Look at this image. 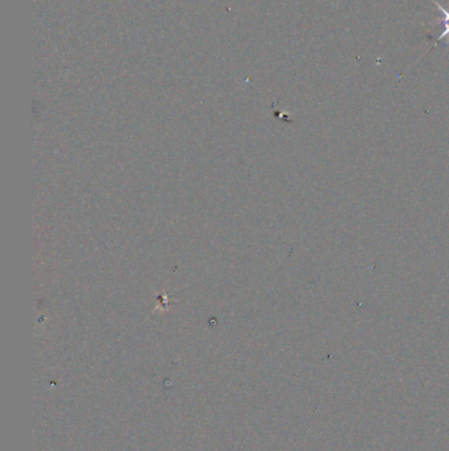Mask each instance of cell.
Returning <instances> with one entry per match:
<instances>
[{"label":"cell","instance_id":"6da1fadb","mask_svg":"<svg viewBox=\"0 0 449 451\" xmlns=\"http://www.w3.org/2000/svg\"><path fill=\"white\" fill-rule=\"evenodd\" d=\"M432 1L436 4V7H438V10L443 13V16H444V18H443V32H441L440 36H438L436 44L443 41V40H447L445 43H447V45H449V10L444 8L436 0H432ZM436 44H435V45H436Z\"/></svg>","mask_w":449,"mask_h":451}]
</instances>
